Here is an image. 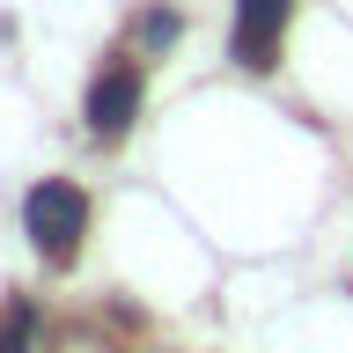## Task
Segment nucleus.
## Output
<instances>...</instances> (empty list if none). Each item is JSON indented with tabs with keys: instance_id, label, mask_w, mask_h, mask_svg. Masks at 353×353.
<instances>
[{
	"instance_id": "obj_1",
	"label": "nucleus",
	"mask_w": 353,
	"mask_h": 353,
	"mask_svg": "<svg viewBox=\"0 0 353 353\" xmlns=\"http://www.w3.org/2000/svg\"><path fill=\"white\" fill-rule=\"evenodd\" d=\"M22 228H30V243H37L44 265H74V250H81V236H88V199H81V184L44 176L37 192L22 199Z\"/></svg>"
},
{
	"instance_id": "obj_2",
	"label": "nucleus",
	"mask_w": 353,
	"mask_h": 353,
	"mask_svg": "<svg viewBox=\"0 0 353 353\" xmlns=\"http://www.w3.org/2000/svg\"><path fill=\"white\" fill-rule=\"evenodd\" d=\"M140 118V66H103L88 81V132L96 140H125Z\"/></svg>"
},
{
	"instance_id": "obj_3",
	"label": "nucleus",
	"mask_w": 353,
	"mask_h": 353,
	"mask_svg": "<svg viewBox=\"0 0 353 353\" xmlns=\"http://www.w3.org/2000/svg\"><path fill=\"white\" fill-rule=\"evenodd\" d=\"M287 8H294V0H236V59L250 66V74H265V66L280 59Z\"/></svg>"
},
{
	"instance_id": "obj_4",
	"label": "nucleus",
	"mask_w": 353,
	"mask_h": 353,
	"mask_svg": "<svg viewBox=\"0 0 353 353\" xmlns=\"http://www.w3.org/2000/svg\"><path fill=\"white\" fill-rule=\"evenodd\" d=\"M30 331H37L30 302H8V324H0V353H30Z\"/></svg>"
},
{
	"instance_id": "obj_5",
	"label": "nucleus",
	"mask_w": 353,
	"mask_h": 353,
	"mask_svg": "<svg viewBox=\"0 0 353 353\" xmlns=\"http://www.w3.org/2000/svg\"><path fill=\"white\" fill-rule=\"evenodd\" d=\"M140 30H148V44H170L176 30H184V22H176V15H148V22H140Z\"/></svg>"
}]
</instances>
